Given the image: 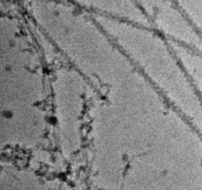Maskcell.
Returning <instances> with one entry per match:
<instances>
[{
	"mask_svg": "<svg viewBox=\"0 0 202 190\" xmlns=\"http://www.w3.org/2000/svg\"><path fill=\"white\" fill-rule=\"evenodd\" d=\"M86 12L119 17L124 15V0H67Z\"/></svg>",
	"mask_w": 202,
	"mask_h": 190,
	"instance_id": "1",
	"label": "cell"
}]
</instances>
